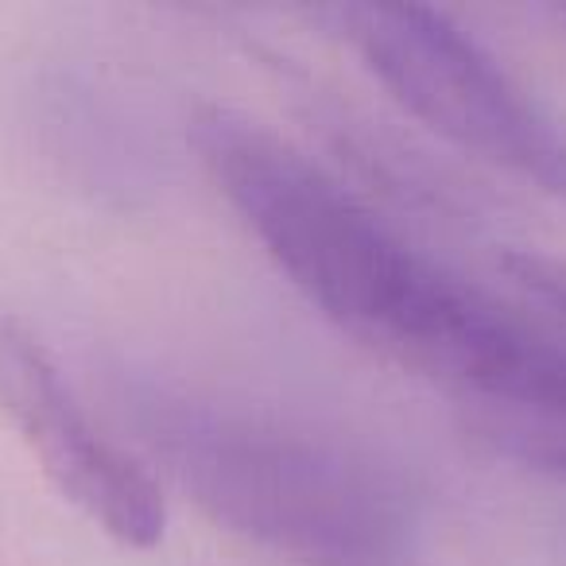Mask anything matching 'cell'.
I'll list each match as a JSON object with an SVG mask.
<instances>
[{
    "label": "cell",
    "mask_w": 566,
    "mask_h": 566,
    "mask_svg": "<svg viewBox=\"0 0 566 566\" xmlns=\"http://www.w3.org/2000/svg\"><path fill=\"white\" fill-rule=\"evenodd\" d=\"M501 268L524 292H532L535 300L555 307L566 318V260L547 256V252L516 249V252H504Z\"/></svg>",
    "instance_id": "cell-6"
},
{
    "label": "cell",
    "mask_w": 566,
    "mask_h": 566,
    "mask_svg": "<svg viewBox=\"0 0 566 566\" xmlns=\"http://www.w3.org/2000/svg\"><path fill=\"white\" fill-rule=\"evenodd\" d=\"M187 140L323 318L465 408L566 411V342L416 252L295 144L229 105H202Z\"/></svg>",
    "instance_id": "cell-1"
},
{
    "label": "cell",
    "mask_w": 566,
    "mask_h": 566,
    "mask_svg": "<svg viewBox=\"0 0 566 566\" xmlns=\"http://www.w3.org/2000/svg\"><path fill=\"white\" fill-rule=\"evenodd\" d=\"M555 17H558V24L566 28V4H563V9H555Z\"/></svg>",
    "instance_id": "cell-8"
},
{
    "label": "cell",
    "mask_w": 566,
    "mask_h": 566,
    "mask_svg": "<svg viewBox=\"0 0 566 566\" xmlns=\"http://www.w3.org/2000/svg\"><path fill=\"white\" fill-rule=\"evenodd\" d=\"M465 431L504 462L566 481V411L465 408Z\"/></svg>",
    "instance_id": "cell-5"
},
{
    "label": "cell",
    "mask_w": 566,
    "mask_h": 566,
    "mask_svg": "<svg viewBox=\"0 0 566 566\" xmlns=\"http://www.w3.org/2000/svg\"><path fill=\"white\" fill-rule=\"evenodd\" d=\"M315 566H385V558H334V563H315Z\"/></svg>",
    "instance_id": "cell-7"
},
{
    "label": "cell",
    "mask_w": 566,
    "mask_h": 566,
    "mask_svg": "<svg viewBox=\"0 0 566 566\" xmlns=\"http://www.w3.org/2000/svg\"><path fill=\"white\" fill-rule=\"evenodd\" d=\"M318 17L408 117L566 202V133L454 20L423 4H338Z\"/></svg>",
    "instance_id": "cell-3"
},
{
    "label": "cell",
    "mask_w": 566,
    "mask_h": 566,
    "mask_svg": "<svg viewBox=\"0 0 566 566\" xmlns=\"http://www.w3.org/2000/svg\"><path fill=\"white\" fill-rule=\"evenodd\" d=\"M136 419L206 520L311 563L385 558L416 512L408 478L349 442L182 400H140Z\"/></svg>",
    "instance_id": "cell-2"
},
{
    "label": "cell",
    "mask_w": 566,
    "mask_h": 566,
    "mask_svg": "<svg viewBox=\"0 0 566 566\" xmlns=\"http://www.w3.org/2000/svg\"><path fill=\"white\" fill-rule=\"evenodd\" d=\"M0 411L66 504L128 551L167 532V496L140 458L105 439L55 357L20 318H0Z\"/></svg>",
    "instance_id": "cell-4"
}]
</instances>
